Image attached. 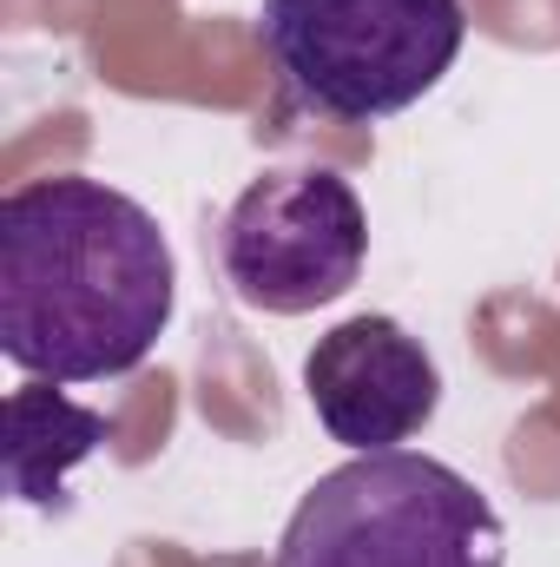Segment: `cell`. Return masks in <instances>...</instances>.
Instances as JSON below:
<instances>
[{
	"mask_svg": "<svg viewBox=\"0 0 560 567\" xmlns=\"http://www.w3.org/2000/svg\"><path fill=\"white\" fill-rule=\"evenodd\" d=\"M172 303L178 265L139 198L73 172L0 198V357L33 383L139 370Z\"/></svg>",
	"mask_w": 560,
	"mask_h": 567,
	"instance_id": "1",
	"label": "cell"
},
{
	"mask_svg": "<svg viewBox=\"0 0 560 567\" xmlns=\"http://www.w3.org/2000/svg\"><path fill=\"white\" fill-rule=\"evenodd\" d=\"M271 567H508V528L462 468L376 449L310 482Z\"/></svg>",
	"mask_w": 560,
	"mask_h": 567,
	"instance_id": "2",
	"label": "cell"
},
{
	"mask_svg": "<svg viewBox=\"0 0 560 567\" xmlns=\"http://www.w3.org/2000/svg\"><path fill=\"white\" fill-rule=\"evenodd\" d=\"M258 40L297 106L370 126L442 86L468 13L462 0H265Z\"/></svg>",
	"mask_w": 560,
	"mask_h": 567,
	"instance_id": "3",
	"label": "cell"
},
{
	"mask_svg": "<svg viewBox=\"0 0 560 567\" xmlns=\"http://www.w3.org/2000/svg\"><path fill=\"white\" fill-rule=\"evenodd\" d=\"M370 258V218L350 178L323 165H290L265 172L238 192L218 231V265L225 284L271 317H303L336 303L363 278Z\"/></svg>",
	"mask_w": 560,
	"mask_h": 567,
	"instance_id": "4",
	"label": "cell"
},
{
	"mask_svg": "<svg viewBox=\"0 0 560 567\" xmlns=\"http://www.w3.org/2000/svg\"><path fill=\"white\" fill-rule=\"evenodd\" d=\"M100 442H106L100 410H80L60 390L27 383V390L7 396V488L20 502H33V508H53L66 468L86 462Z\"/></svg>",
	"mask_w": 560,
	"mask_h": 567,
	"instance_id": "6",
	"label": "cell"
},
{
	"mask_svg": "<svg viewBox=\"0 0 560 567\" xmlns=\"http://www.w3.org/2000/svg\"><path fill=\"white\" fill-rule=\"evenodd\" d=\"M303 390L323 435L356 455L403 449L442 410L435 357L422 350V337H409L396 317H376V310L343 317L336 330L317 337V350L303 357Z\"/></svg>",
	"mask_w": 560,
	"mask_h": 567,
	"instance_id": "5",
	"label": "cell"
}]
</instances>
